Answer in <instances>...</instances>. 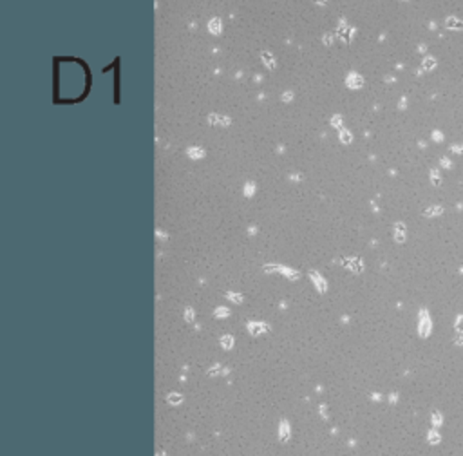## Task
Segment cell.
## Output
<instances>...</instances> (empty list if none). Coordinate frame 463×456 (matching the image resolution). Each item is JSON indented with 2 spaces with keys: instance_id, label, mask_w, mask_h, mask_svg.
<instances>
[]
</instances>
